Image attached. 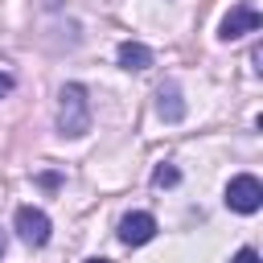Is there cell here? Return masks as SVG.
<instances>
[{"label":"cell","instance_id":"obj_4","mask_svg":"<svg viewBox=\"0 0 263 263\" xmlns=\"http://www.w3.org/2000/svg\"><path fill=\"white\" fill-rule=\"evenodd\" d=\"M12 222H16L21 242H29V247H45V242H49V214H45V210H37V205H21Z\"/></svg>","mask_w":263,"mask_h":263},{"label":"cell","instance_id":"obj_8","mask_svg":"<svg viewBox=\"0 0 263 263\" xmlns=\"http://www.w3.org/2000/svg\"><path fill=\"white\" fill-rule=\"evenodd\" d=\"M177 181H181V173H177L173 164H160V168L152 173V185H160V189H164V185H177Z\"/></svg>","mask_w":263,"mask_h":263},{"label":"cell","instance_id":"obj_12","mask_svg":"<svg viewBox=\"0 0 263 263\" xmlns=\"http://www.w3.org/2000/svg\"><path fill=\"white\" fill-rule=\"evenodd\" d=\"M4 247H8V238H4V234H0V255H4Z\"/></svg>","mask_w":263,"mask_h":263},{"label":"cell","instance_id":"obj_5","mask_svg":"<svg viewBox=\"0 0 263 263\" xmlns=\"http://www.w3.org/2000/svg\"><path fill=\"white\" fill-rule=\"evenodd\" d=\"M156 238V218L148 210H136V214H123L119 218V242L123 247H144Z\"/></svg>","mask_w":263,"mask_h":263},{"label":"cell","instance_id":"obj_1","mask_svg":"<svg viewBox=\"0 0 263 263\" xmlns=\"http://www.w3.org/2000/svg\"><path fill=\"white\" fill-rule=\"evenodd\" d=\"M90 132V99L82 82H66L58 90V136L62 140H82Z\"/></svg>","mask_w":263,"mask_h":263},{"label":"cell","instance_id":"obj_9","mask_svg":"<svg viewBox=\"0 0 263 263\" xmlns=\"http://www.w3.org/2000/svg\"><path fill=\"white\" fill-rule=\"evenodd\" d=\"M230 263H263V259H259V251H255V247H242V251H238Z\"/></svg>","mask_w":263,"mask_h":263},{"label":"cell","instance_id":"obj_10","mask_svg":"<svg viewBox=\"0 0 263 263\" xmlns=\"http://www.w3.org/2000/svg\"><path fill=\"white\" fill-rule=\"evenodd\" d=\"M37 181H41V185H45V189H58V185H62V177H58V173H41V177H37Z\"/></svg>","mask_w":263,"mask_h":263},{"label":"cell","instance_id":"obj_3","mask_svg":"<svg viewBox=\"0 0 263 263\" xmlns=\"http://www.w3.org/2000/svg\"><path fill=\"white\" fill-rule=\"evenodd\" d=\"M259 29H263L259 8H255V4H234V8L222 16L218 37H222V41H234V37H247V33H259Z\"/></svg>","mask_w":263,"mask_h":263},{"label":"cell","instance_id":"obj_7","mask_svg":"<svg viewBox=\"0 0 263 263\" xmlns=\"http://www.w3.org/2000/svg\"><path fill=\"white\" fill-rule=\"evenodd\" d=\"M115 62L123 66V70H148L152 66V49L144 45V41H119V49H115Z\"/></svg>","mask_w":263,"mask_h":263},{"label":"cell","instance_id":"obj_2","mask_svg":"<svg viewBox=\"0 0 263 263\" xmlns=\"http://www.w3.org/2000/svg\"><path fill=\"white\" fill-rule=\"evenodd\" d=\"M226 205H230L234 214H255V210L263 205V181H259L255 173L230 177V185H226Z\"/></svg>","mask_w":263,"mask_h":263},{"label":"cell","instance_id":"obj_11","mask_svg":"<svg viewBox=\"0 0 263 263\" xmlns=\"http://www.w3.org/2000/svg\"><path fill=\"white\" fill-rule=\"evenodd\" d=\"M12 86H16V82H12V74H4V70H0V99H4Z\"/></svg>","mask_w":263,"mask_h":263},{"label":"cell","instance_id":"obj_6","mask_svg":"<svg viewBox=\"0 0 263 263\" xmlns=\"http://www.w3.org/2000/svg\"><path fill=\"white\" fill-rule=\"evenodd\" d=\"M156 115H160L164 123H181V119H185V99H181V86H177V82H164V86L156 90Z\"/></svg>","mask_w":263,"mask_h":263},{"label":"cell","instance_id":"obj_13","mask_svg":"<svg viewBox=\"0 0 263 263\" xmlns=\"http://www.w3.org/2000/svg\"><path fill=\"white\" fill-rule=\"evenodd\" d=\"M86 263H111V259H86Z\"/></svg>","mask_w":263,"mask_h":263}]
</instances>
